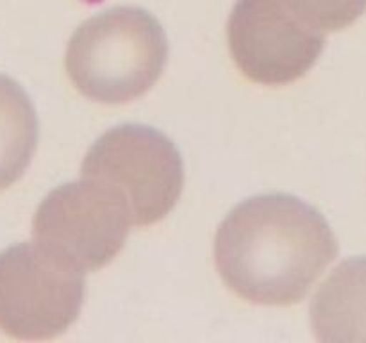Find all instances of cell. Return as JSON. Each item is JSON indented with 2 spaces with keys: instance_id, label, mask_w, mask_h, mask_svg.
<instances>
[{
  "instance_id": "277c9868",
  "label": "cell",
  "mask_w": 366,
  "mask_h": 343,
  "mask_svg": "<svg viewBox=\"0 0 366 343\" xmlns=\"http://www.w3.org/2000/svg\"><path fill=\"white\" fill-rule=\"evenodd\" d=\"M132 213L109 184L82 177L43 199L32 218L36 243L81 272L106 267L124 249Z\"/></svg>"
},
{
  "instance_id": "5b68a950",
  "label": "cell",
  "mask_w": 366,
  "mask_h": 343,
  "mask_svg": "<svg viewBox=\"0 0 366 343\" xmlns=\"http://www.w3.org/2000/svg\"><path fill=\"white\" fill-rule=\"evenodd\" d=\"M84 302L82 272L38 243L0 252V331L16 339L63 334Z\"/></svg>"
},
{
  "instance_id": "6da1fadb",
  "label": "cell",
  "mask_w": 366,
  "mask_h": 343,
  "mask_svg": "<svg viewBox=\"0 0 366 343\" xmlns=\"http://www.w3.org/2000/svg\"><path fill=\"white\" fill-rule=\"evenodd\" d=\"M338 256V242L315 207L285 193L245 200L214 238V263L227 288L263 306L300 302Z\"/></svg>"
},
{
  "instance_id": "3957f363",
  "label": "cell",
  "mask_w": 366,
  "mask_h": 343,
  "mask_svg": "<svg viewBox=\"0 0 366 343\" xmlns=\"http://www.w3.org/2000/svg\"><path fill=\"white\" fill-rule=\"evenodd\" d=\"M81 174L117 189L136 227L170 214L184 186V166L174 143L163 132L136 124L104 132L86 154Z\"/></svg>"
},
{
  "instance_id": "8992f818",
  "label": "cell",
  "mask_w": 366,
  "mask_h": 343,
  "mask_svg": "<svg viewBox=\"0 0 366 343\" xmlns=\"http://www.w3.org/2000/svg\"><path fill=\"white\" fill-rule=\"evenodd\" d=\"M229 50L249 81L285 86L304 77L320 57L324 32L285 0H238L227 25Z\"/></svg>"
},
{
  "instance_id": "52a82bcc",
  "label": "cell",
  "mask_w": 366,
  "mask_h": 343,
  "mask_svg": "<svg viewBox=\"0 0 366 343\" xmlns=\"http://www.w3.org/2000/svg\"><path fill=\"white\" fill-rule=\"evenodd\" d=\"M310 313L318 342H366V256L343 261L322 282Z\"/></svg>"
},
{
  "instance_id": "ba28073f",
  "label": "cell",
  "mask_w": 366,
  "mask_h": 343,
  "mask_svg": "<svg viewBox=\"0 0 366 343\" xmlns=\"http://www.w3.org/2000/svg\"><path fill=\"white\" fill-rule=\"evenodd\" d=\"M38 146V116L16 81L0 75V192L13 186Z\"/></svg>"
},
{
  "instance_id": "7a4b0ae2",
  "label": "cell",
  "mask_w": 366,
  "mask_h": 343,
  "mask_svg": "<svg viewBox=\"0 0 366 343\" xmlns=\"http://www.w3.org/2000/svg\"><path fill=\"white\" fill-rule=\"evenodd\" d=\"M167 59L168 39L159 21L142 7L118 6L79 25L64 68L88 99L125 104L159 81Z\"/></svg>"
},
{
  "instance_id": "9c48e42d",
  "label": "cell",
  "mask_w": 366,
  "mask_h": 343,
  "mask_svg": "<svg viewBox=\"0 0 366 343\" xmlns=\"http://www.w3.org/2000/svg\"><path fill=\"white\" fill-rule=\"evenodd\" d=\"M293 13L322 32L352 25L366 11V0H285Z\"/></svg>"
}]
</instances>
